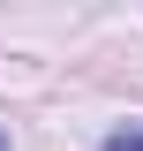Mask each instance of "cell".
<instances>
[{
	"label": "cell",
	"instance_id": "6da1fadb",
	"mask_svg": "<svg viewBox=\"0 0 143 151\" xmlns=\"http://www.w3.org/2000/svg\"><path fill=\"white\" fill-rule=\"evenodd\" d=\"M98 151H143V129H113V136H106Z\"/></svg>",
	"mask_w": 143,
	"mask_h": 151
},
{
	"label": "cell",
	"instance_id": "7a4b0ae2",
	"mask_svg": "<svg viewBox=\"0 0 143 151\" xmlns=\"http://www.w3.org/2000/svg\"><path fill=\"white\" fill-rule=\"evenodd\" d=\"M0 151H8V136H0Z\"/></svg>",
	"mask_w": 143,
	"mask_h": 151
}]
</instances>
